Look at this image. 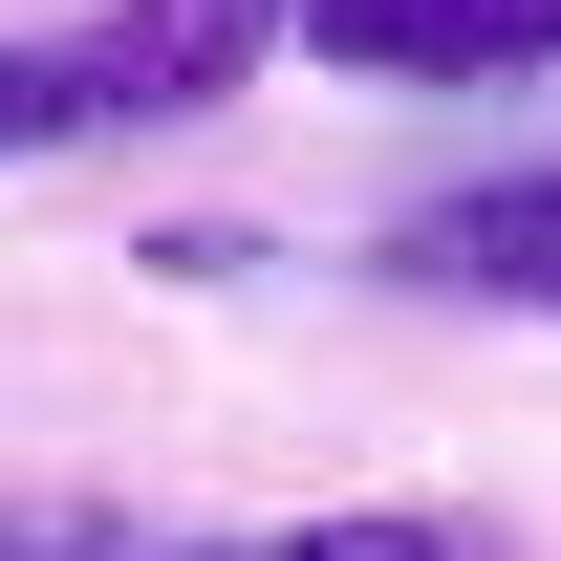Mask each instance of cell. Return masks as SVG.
<instances>
[{
	"label": "cell",
	"mask_w": 561,
	"mask_h": 561,
	"mask_svg": "<svg viewBox=\"0 0 561 561\" xmlns=\"http://www.w3.org/2000/svg\"><path fill=\"white\" fill-rule=\"evenodd\" d=\"M302 22V0H108L87 44H44L66 66L87 130H130V108H216V87H260V44Z\"/></svg>",
	"instance_id": "6da1fadb"
},
{
	"label": "cell",
	"mask_w": 561,
	"mask_h": 561,
	"mask_svg": "<svg viewBox=\"0 0 561 561\" xmlns=\"http://www.w3.org/2000/svg\"><path fill=\"white\" fill-rule=\"evenodd\" d=\"M302 44L346 87H540L561 0H302Z\"/></svg>",
	"instance_id": "7a4b0ae2"
},
{
	"label": "cell",
	"mask_w": 561,
	"mask_h": 561,
	"mask_svg": "<svg viewBox=\"0 0 561 561\" xmlns=\"http://www.w3.org/2000/svg\"><path fill=\"white\" fill-rule=\"evenodd\" d=\"M411 280H454V302H540L561 324V173H496V195H432L411 238H389Z\"/></svg>",
	"instance_id": "3957f363"
},
{
	"label": "cell",
	"mask_w": 561,
	"mask_h": 561,
	"mask_svg": "<svg viewBox=\"0 0 561 561\" xmlns=\"http://www.w3.org/2000/svg\"><path fill=\"white\" fill-rule=\"evenodd\" d=\"M173 561H518L496 518H411V496H367V518H280V540H173Z\"/></svg>",
	"instance_id": "277c9868"
},
{
	"label": "cell",
	"mask_w": 561,
	"mask_h": 561,
	"mask_svg": "<svg viewBox=\"0 0 561 561\" xmlns=\"http://www.w3.org/2000/svg\"><path fill=\"white\" fill-rule=\"evenodd\" d=\"M44 130H87V108H66V66H44V44H0V173H22Z\"/></svg>",
	"instance_id": "5b68a950"
}]
</instances>
